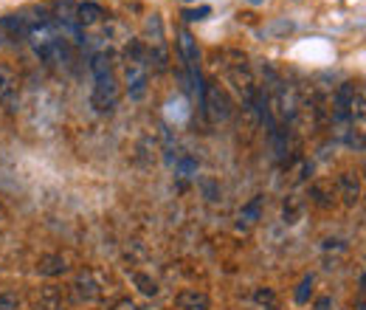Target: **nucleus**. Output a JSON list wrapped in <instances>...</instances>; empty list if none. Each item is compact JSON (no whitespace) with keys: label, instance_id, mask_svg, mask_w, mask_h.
<instances>
[{"label":"nucleus","instance_id":"obj_8","mask_svg":"<svg viewBox=\"0 0 366 310\" xmlns=\"http://www.w3.org/2000/svg\"><path fill=\"white\" fill-rule=\"evenodd\" d=\"M352 96H355V87L352 85H341V90L335 93V107H332V116L335 121H347L349 118V105H352Z\"/></svg>","mask_w":366,"mask_h":310},{"label":"nucleus","instance_id":"obj_11","mask_svg":"<svg viewBox=\"0 0 366 310\" xmlns=\"http://www.w3.org/2000/svg\"><path fill=\"white\" fill-rule=\"evenodd\" d=\"M338 189H341V198H344L347 206H355L358 203V198H360V183H358V178L352 172H344L338 178Z\"/></svg>","mask_w":366,"mask_h":310},{"label":"nucleus","instance_id":"obj_14","mask_svg":"<svg viewBox=\"0 0 366 310\" xmlns=\"http://www.w3.org/2000/svg\"><path fill=\"white\" fill-rule=\"evenodd\" d=\"M133 282L138 285V291H141L144 296H155V293H158V282H155L152 276L141 273V271H136V273H133Z\"/></svg>","mask_w":366,"mask_h":310},{"label":"nucleus","instance_id":"obj_5","mask_svg":"<svg viewBox=\"0 0 366 310\" xmlns=\"http://www.w3.org/2000/svg\"><path fill=\"white\" fill-rule=\"evenodd\" d=\"M177 48H180L183 65H186V71H189V79H192V82L203 79V76H200V51H197V40L189 34L186 28H183L180 34H177Z\"/></svg>","mask_w":366,"mask_h":310},{"label":"nucleus","instance_id":"obj_18","mask_svg":"<svg viewBox=\"0 0 366 310\" xmlns=\"http://www.w3.org/2000/svg\"><path fill=\"white\" fill-rule=\"evenodd\" d=\"M56 302H59V293L54 288H45L40 296V310H56Z\"/></svg>","mask_w":366,"mask_h":310},{"label":"nucleus","instance_id":"obj_15","mask_svg":"<svg viewBox=\"0 0 366 310\" xmlns=\"http://www.w3.org/2000/svg\"><path fill=\"white\" fill-rule=\"evenodd\" d=\"M279 113L285 118H296V99H293V93L279 87Z\"/></svg>","mask_w":366,"mask_h":310},{"label":"nucleus","instance_id":"obj_12","mask_svg":"<svg viewBox=\"0 0 366 310\" xmlns=\"http://www.w3.org/2000/svg\"><path fill=\"white\" fill-rule=\"evenodd\" d=\"M105 17V9L99 3H79L76 6V23L79 25H94Z\"/></svg>","mask_w":366,"mask_h":310},{"label":"nucleus","instance_id":"obj_20","mask_svg":"<svg viewBox=\"0 0 366 310\" xmlns=\"http://www.w3.org/2000/svg\"><path fill=\"white\" fill-rule=\"evenodd\" d=\"M0 310H17V299L12 293H3L0 296Z\"/></svg>","mask_w":366,"mask_h":310},{"label":"nucleus","instance_id":"obj_7","mask_svg":"<svg viewBox=\"0 0 366 310\" xmlns=\"http://www.w3.org/2000/svg\"><path fill=\"white\" fill-rule=\"evenodd\" d=\"M175 307L177 310H208V296L197 288H186L175 296Z\"/></svg>","mask_w":366,"mask_h":310},{"label":"nucleus","instance_id":"obj_23","mask_svg":"<svg viewBox=\"0 0 366 310\" xmlns=\"http://www.w3.org/2000/svg\"><path fill=\"white\" fill-rule=\"evenodd\" d=\"M113 310H138V307H136L133 302H118V304H116Z\"/></svg>","mask_w":366,"mask_h":310},{"label":"nucleus","instance_id":"obj_17","mask_svg":"<svg viewBox=\"0 0 366 310\" xmlns=\"http://www.w3.org/2000/svg\"><path fill=\"white\" fill-rule=\"evenodd\" d=\"M310 293H313V276H304L301 285H299V291H296V302H299V304H308Z\"/></svg>","mask_w":366,"mask_h":310},{"label":"nucleus","instance_id":"obj_21","mask_svg":"<svg viewBox=\"0 0 366 310\" xmlns=\"http://www.w3.org/2000/svg\"><path fill=\"white\" fill-rule=\"evenodd\" d=\"M203 189H206V198H208V200H220V192H217V186L211 183V180H203Z\"/></svg>","mask_w":366,"mask_h":310},{"label":"nucleus","instance_id":"obj_16","mask_svg":"<svg viewBox=\"0 0 366 310\" xmlns=\"http://www.w3.org/2000/svg\"><path fill=\"white\" fill-rule=\"evenodd\" d=\"M175 172H177L180 178H189V175L197 172V161H195V158H177V161H175Z\"/></svg>","mask_w":366,"mask_h":310},{"label":"nucleus","instance_id":"obj_22","mask_svg":"<svg viewBox=\"0 0 366 310\" xmlns=\"http://www.w3.org/2000/svg\"><path fill=\"white\" fill-rule=\"evenodd\" d=\"M257 299L259 302H273V293L270 291H257Z\"/></svg>","mask_w":366,"mask_h":310},{"label":"nucleus","instance_id":"obj_13","mask_svg":"<svg viewBox=\"0 0 366 310\" xmlns=\"http://www.w3.org/2000/svg\"><path fill=\"white\" fill-rule=\"evenodd\" d=\"M259 209H262V198H254L248 206H242V211H239V226H254L259 220Z\"/></svg>","mask_w":366,"mask_h":310},{"label":"nucleus","instance_id":"obj_2","mask_svg":"<svg viewBox=\"0 0 366 310\" xmlns=\"http://www.w3.org/2000/svg\"><path fill=\"white\" fill-rule=\"evenodd\" d=\"M125 82H127V96L133 102H141L147 96V51L141 43H130L127 48Z\"/></svg>","mask_w":366,"mask_h":310},{"label":"nucleus","instance_id":"obj_24","mask_svg":"<svg viewBox=\"0 0 366 310\" xmlns=\"http://www.w3.org/2000/svg\"><path fill=\"white\" fill-rule=\"evenodd\" d=\"M3 220H6V211H3V206H0V226H3Z\"/></svg>","mask_w":366,"mask_h":310},{"label":"nucleus","instance_id":"obj_6","mask_svg":"<svg viewBox=\"0 0 366 310\" xmlns=\"http://www.w3.org/2000/svg\"><path fill=\"white\" fill-rule=\"evenodd\" d=\"M28 34V23L23 14H6L0 17V40H12V43H20L25 40Z\"/></svg>","mask_w":366,"mask_h":310},{"label":"nucleus","instance_id":"obj_3","mask_svg":"<svg viewBox=\"0 0 366 310\" xmlns=\"http://www.w3.org/2000/svg\"><path fill=\"white\" fill-rule=\"evenodd\" d=\"M203 110H206V116L211 118V121H226L228 116H231V102H228V96H226V90L220 87V85H206V90H203Z\"/></svg>","mask_w":366,"mask_h":310},{"label":"nucleus","instance_id":"obj_10","mask_svg":"<svg viewBox=\"0 0 366 310\" xmlns=\"http://www.w3.org/2000/svg\"><path fill=\"white\" fill-rule=\"evenodd\" d=\"M65 271H68V265H65L63 254H45L37 262V273L40 276H59V273H65Z\"/></svg>","mask_w":366,"mask_h":310},{"label":"nucleus","instance_id":"obj_1","mask_svg":"<svg viewBox=\"0 0 366 310\" xmlns=\"http://www.w3.org/2000/svg\"><path fill=\"white\" fill-rule=\"evenodd\" d=\"M90 71H94V107L107 113L116 107L118 102V85H116V76L110 71V59L105 54H96L90 59Z\"/></svg>","mask_w":366,"mask_h":310},{"label":"nucleus","instance_id":"obj_4","mask_svg":"<svg viewBox=\"0 0 366 310\" xmlns=\"http://www.w3.org/2000/svg\"><path fill=\"white\" fill-rule=\"evenodd\" d=\"M0 105L6 107V113L20 110V79L9 65H0Z\"/></svg>","mask_w":366,"mask_h":310},{"label":"nucleus","instance_id":"obj_19","mask_svg":"<svg viewBox=\"0 0 366 310\" xmlns=\"http://www.w3.org/2000/svg\"><path fill=\"white\" fill-rule=\"evenodd\" d=\"M208 14H211L208 6H197V9H186V12H183V17H186L189 23H195V20H206Z\"/></svg>","mask_w":366,"mask_h":310},{"label":"nucleus","instance_id":"obj_9","mask_svg":"<svg viewBox=\"0 0 366 310\" xmlns=\"http://www.w3.org/2000/svg\"><path fill=\"white\" fill-rule=\"evenodd\" d=\"M74 288H76V293L79 296H85L87 302H94V299H99V285H96V279H94V273L90 271H79L76 273V279H74Z\"/></svg>","mask_w":366,"mask_h":310}]
</instances>
